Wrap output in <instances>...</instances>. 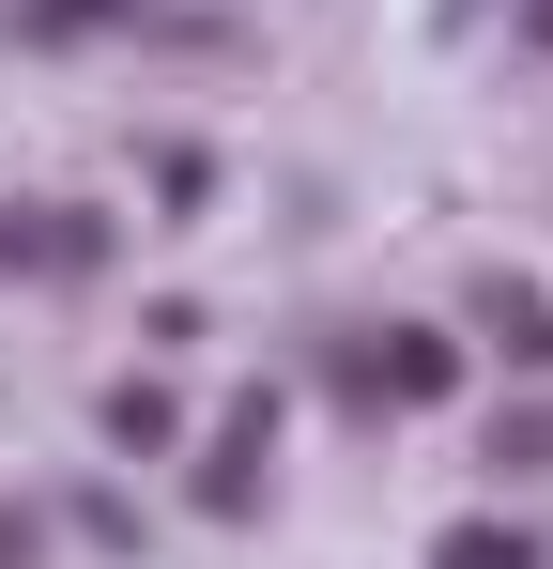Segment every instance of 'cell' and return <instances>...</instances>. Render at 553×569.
I'll list each match as a JSON object with an SVG mask.
<instances>
[{"label":"cell","mask_w":553,"mask_h":569,"mask_svg":"<svg viewBox=\"0 0 553 569\" xmlns=\"http://www.w3.org/2000/svg\"><path fill=\"white\" fill-rule=\"evenodd\" d=\"M262 462H276V400H247V416L200 447V508H215V523H247V508H262Z\"/></svg>","instance_id":"2"},{"label":"cell","mask_w":553,"mask_h":569,"mask_svg":"<svg viewBox=\"0 0 553 569\" xmlns=\"http://www.w3.org/2000/svg\"><path fill=\"white\" fill-rule=\"evenodd\" d=\"M0 569H31V508H0Z\"/></svg>","instance_id":"8"},{"label":"cell","mask_w":553,"mask_h":569,"mask_svg":"<svg viewBox=\"0 0 553 569\" xmlns=\"http://www.w3.org/2000/svg\"><path fill=\"white\" fill-rule=\"evenodd\" d=\"M123 0H31V31H108Z\"/></svg>","instance_id":"7"},{"label":"cell","mask_w":553,"mask_h":569,"mask_svg":"<svg viewBox=\"0 0 553 569\" xmlns=\"http://www.w3.org/2000/svg\"><path fill=\"white\" fill-rule=\"evenodd\" d=\"M523 31H539V47H553V0H539V16H523Z\"/></svg>","instance_id":"9"},{"label":"cell","mask_w":553,"mask_h":569,"mask_svg":"<svg viewBox=\"0 0 553 569\" xmlns=\"http://www.w3.org/2000/svg\"><path fill=\"white\" fill-rule=\"evenodd\" d=\"M476 323H492L507 370H553V292H539V278H492V292H476Z\"/></svg>","instance_id":"4"},{"label":"cell","mask_w":553,"mask_h":569,"mask_svg":"<svg viewBox=\"0 0 553 569\" xmlns=\"http://www.w3.org/2000/svg\"><path fill=\"white\" fill-rule=\"evenodd\" d=\"M92 247H108V231H92L78 200H31V216H0V262H31V278H78Z\"/></svg>","instance_id":"3"},{"label":"cell","mask_w":553,"mask_h":569,"mask_svg":"<svg viewBox=\"0 0 553 569\" xmlns=\"http://www.w3.org/2000/svg\"><path fill=\"white\" fill-rule=\"evenodd\" d=\"M431 569H539V539H523V523H446Z\"/></svg>","instance_id":"6"},{"label":"cell","mask_w":553,"mask_h":569,"mask_svg":"<svg viewBox=\"0 0 553 569\" xmlns=\"http://www.w3.org/2000/svg\"><path fill=\"white\" fill-rule=\"evenodd\" d=\"M170 431H184V400H170L154 370H123V385H108V447H123V462H154Z\"/></svg>","instance_id":"5"},{"label":"cell","mask_w":553,"mask_h":569,"mask_svg":"<svg viewBox=\"0 0 553 569\" xmlns=\"http://www.w3.org/2000/svg\"><path fill=\"white\" fill-rule=\"evenodd\" d=\"M446 385H461V339H431V323H384L369 355H339V400H369V416H415Z\"/></svg>","instance_id":"1"}]
</instances>
